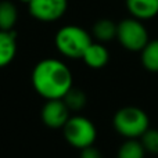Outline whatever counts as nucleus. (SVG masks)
I'll list each match as a JSON object with an SVG mask.
<instances>
[{"mask_svg": "<svg viewBox=\"0 0 158 158\" xmlns=\"http://www.w3.org/2000/svg\"><path fill=\"white\" fill-rule=\"evenodd\" d=\"M63 133L68 144L79 150L93 146L97 137L94 123L82 115L69 117V119L63 128Z\"/></svg>", "mask_w": 158, "mask_h": 158, "instance_id": "4", "label": "nucleus"}, {"mask_svg": "<svg viewBox=\"0 0 158 158\" xmlns=\"http://www.w3.org/2000/svg\"><path fill=\"white\" fill-rule=\"evenodd\" d=\"M63 100L69 108V111H81L87 103V97L83 90L75 89V87H71V90L64 96Z\"/></svg>", "mask_w": 158, "mask_h": 158, "instance_id": "15", "label": "nucleus"}, {"mask_svg": "<svg viewBox=\"0 0 158 158\" xmlns=\"http://www.w3.org/2000/svg\"><path fill=\"white\" fill-rule=\"evenodd\" d=\"M54 43L57 50L67 58H82L92 43V36L78 25H65L56 33Z\"/></svg>", "mask_w": 158, "mask_h": 158, "instance_id": "3", "label": "nucleus"}, {"mask_svg": "<svg viewBox=\"0 0 158 158\" xmlns=\"http://www.w3.org/2000/svg\"><path fill=\"white\" fill-rule=\"evenodd\" d=\"M19 2H21V3H25V4H29L32 0H19Z\"/></svg>", "mask_w": 158, "mask_h": 158, "instance_id": "18", "label": "nucleus"}, {"mask_svg": "<svg viewBox=\"0 0 158 158\" xmlns=\"http://www.w3.org/2000/svg\"><path fill=\"white\" fill-rule=\"evenodd\" d=\"M143 147H144L146 153L150 154H158V131L157 129L148 128L140 137Z\"/></svg>", "mask_w": 158, "mask_h": 158, "instance_id": "16", "label": "nucleus"}, {"mask_svg": "<svg viewBox=\"0 0 158 158\" xmlns=\"http://www.w3.org/2000/svg\"><path fill=\"white\" fill-rule=\"evenodd\" d=\"M112 125L125 139H139L150 128V118L139 107L126 106L114 114Z\"/></svg>", "mask_w": 158, "mask_h": 158, "instance_id": "2", "label": "nucleus"}, {"mask_svg": "<svg viewBox=\"0 0 158 158\" xmlns=\"http://www.w3.org/2000/svg\"><path fill=\"white\" fill-rule=\"evenodd\" d=\"M142 64L147 71L158 72V39L150 40L142 50Z\"/></svg>", "mask_w": 158, "mask_h": 158, "instance_id": "14", "label": "nucleus"}, {"mask_svg": "<svg viewBox=\"0 0 158 158\" xmlns=\"http://www.w3.org/2000/svg\"><path fill=\"white\" fill-rule=\"evenodd\" d=\"M126 6L137 19H150L158 14V0H126Z\"/></svg>", "mask_w": 158, "mask_h": 158, "instance_id": "10", "label": "nucleus"}, {"mask_svg": "<svg viewBox=\"0 0 158 158\" xmlns=\"http://www.w3.org/2000/svg\"><path fill=\"white\" fill-rule=\"evenodd\" d=\"M146 150L139 139H126L119 146L117 158H144Z\"/></svg>", "mask_w": 158, "mask_h": 158, "instance_id": "13", "label": "nucleus"}, {"mask_svg": "<svg viewBox=\"0 0 158 158\" xmlns=\"http://www.w3.org/2000/svg\"><path fill=\"white\" fill-rule=\"evenodd\" d=\"M18 19V11L13 2H0V31H13Z\"/></svg>", "mask_w": 158, "mask_h": 158, "instance_id": "11", "label": "nucleus"}, {"mask_svg": "<svg viewBox=\"0 0 158 158\" xmlns=\"http://www.w3.org/2000/svg\"><path fill=\"white\" fill-rule=\"evenodd\" d=\"M117 29L118 24L108 18L98 19L94 25H93V36L97 39L98 42H110L114 38H117Z\"/></svg>", "mask_w": 158, "mask_h": 158, "instance_id": "12", "label": "nucleus"}, {"mask_svg": "<svg viewBox=\"0 0 158 158\" xmlns=\"http://www.w3.org/2000/svg\"><path fill=\"white\" fill-rule=\"evenodd\" d=\"M29 14L42 22L60 19L68 8V0H32L28 4Z\"/></svg>", "mask_w": 158, "mask_h": 158, "instance_id": "6", "label": "nucleus"}, {"mask_svg": "<svg viewBox=\"0 0 158 158\" xmlns=\"http://www.w3.org/2000/svg\"><path fill=\"white\" fill-rule=\"evenodd\" d=\"M17 54L15 31H0V68H4Z\"/></svg>", "mask_w": 158, "mask_h": 158, "instance_id": "8", "label": "nucleus"}, {"mask_svg": "<svg viewBox=\"0 0 158 158\" xmlns=\"http://www.w3.org/2000/svg\"><path fill=\"white\" fill-rule=\"evenodd\" d=\"M117 39L129 52H142L148 43V33L137 18H126L118 24Z\"/></svg>", "mask_w": 158, "mask_h": 158, "instance_id": "5", "label": "nucleus"}, {"mask_svg": "<svg viewBox=\"0 0 158 158\" xmlns=\"http://www.w3.org/2000/svg\"><path fill=\"white\" fill-rule=\"evenodd\" d=\"M79 158H103V156L98 151V148H96L94 146H89V147L81 150V157Z\"/></svg>", "mask_w": 158, "mask_h": 158, "instance_id": "17", "label": "nucleus"}, {"mask_svg": "<svg viewBox=\"0 0 158 158\" xmlns=\"http://www.w3.org/2000/svg\"><path fill=\"white\" fill-rule=\"evenodd\" d=\"M35 92L44 100L63 98L72 87V74L68 65L57 58L40 60L31 75Z\"/></svg>", "mask_w": 158, "mask_h": 158, "instance_id": "1", "label": "nucleus"}, {"mask_svg": "<svg viewBox=\"0 0 158 158\" xmlns=\"http://www.w3.org/2000/svg\"><path fill=\"white\" fill-rule=\"evenodd\" d=\"M40 117L43 123L50 129H63L67 121L71 117V111L64 103L63 98L56 100H46L42 107Z\"/></svg>", "mask_w": 158, "mask_h": 158, "instance_id": "7", "label": "nucleus"}, {"mask_svg": "<svg viewBox=\"0 0 158 158\" xmlns=\"http://www.w3.org/2000/svg\"><path fill=\"white\" fill-rule=\"evenodd\" d=\"M82 60L87 67L93 69L103 68L107 65L110 60V53L107 47L101 43H90V46L86 49V52L82 56Z\"/></svg>", "mask_w": 158, "mask_h": 158, "instance_id": "9", "label": "nucleus"}]
</instances>
